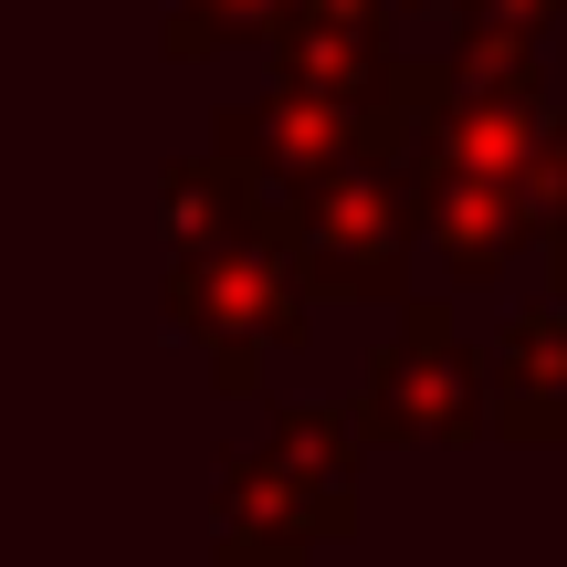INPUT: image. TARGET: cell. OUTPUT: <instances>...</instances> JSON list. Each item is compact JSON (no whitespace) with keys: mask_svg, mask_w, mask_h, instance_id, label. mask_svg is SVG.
<instances>
[{"mask_svg":"<svg viewBox=\"0 0 567 567\" xmlns=\"http://www.w3.org/2000/svg\"><path fill=\"white\" fill-rule=\"evenodd\" d=\"M389 11H421V0H389Z\"/></svg>","mask_w":567,"mask_h":567,"instance_id":"13","label":"cell"},{"mask_svg":"<svg viewBox=\"0 0 567 567\" xmlns=\"http://www.w3.org/2000/svg\"><path fill=\"white\" fill-rule=\"evenodd\" d=\"M264 231L295 274V295H337V305H400L410 295V200L389 168H337L316 189L264 200Z\"/></svg>","mask_w":567,"mask_h":567,"instance_id":"2","label":"cell"},{"mask_svg":"<svg viewBox=\"0 0 567 567\" xmlns=\"http://www.w3.org/2000/svg\"><path fill=\"white\" fill-rule=\"evenodd\" d=\"M389 179H400V200H410V231H421V243L442 252V264L463 274V284L505 274L515 252L536 243L505 179H442V168H389Z\"/></svg>","mask_w":567,"mask_h":567,"instance_id":"8","label":"cell"},{"mask_svg":"<svg viewBox=\"0 0 567 567\" xmlns=\"http://www.w3.org/2000/svg\"><path fill=\"white\" fill-rule=\"evenodd\" d=\"M515 210H526V231L547 243V264L567 274V105L557 95H547V116H536L526 168H515Z\"/></svg>","mask_w":567,"mask_h":567,"instance_id":"10","label":"cell"},{"mask_svg":"<svg viewBox=\"0 0 567 567\" xmlns=\"http://www.w3.org/2000/svg\"><path fill=\"white\" fill-rule=\"evenodd\" d=\"M463 11V32H515V42H536V32H557L567 21V0H452Z\"/></svg>","mask_w":567,"mask_h":567,"instance_id":"12","label":"cell"},{"mask_svg":"<svg viewBox=\"0 0 567 567\" xmlns=\"http://www.w3.org/2000/svg\"><path fill=\"white\" fill-rule=\"evenodd\" d=\"M484 431L526 452H567V305H526L484 347Z\"/></svg>","mask_w":567,"mask_h":567,"instance_id":"6","label":"cell"},{"mask_svg":"<svg viewBox=\"0 0 567 567\" xmlns=\"http://www.w3.org/2000/svg\"><path fill=\"white\" fill-rule=\"evenodd\" d=\"M264 53H274V84H295V95L379 105L400 42H389V0H284Z\"/></svg>","mask_w":567,"mask_h":567,"instance_id":"5","label":"cell"},{"mask_svg":"<svg viewBox=\"0 0 567 567\" xmlns=\"http://www.w3.org/2000/svg\"><path fill=\"white\" fill-rule=\"evenodd\" d=\"M358 463H368V442L347 431L337 400H284V410H274L264 473L295 494L305 515H316V547H347V536H358Z\"/></svg>","mask_w":567,"mask_h":567,"instance_id":"7","label":"cell"},{"mask_svg":"<svg viewBox=\"0 0 567 567\" xmlns=\"http://www.w3.org/2000/svg\"><path fill=\"white\" fill-rule=\"evenodd\" d=\"M274 11L284 0H168V63H210V53H231V42H264L274 32Z\"/></svg>","mask_w":567,"mask_h":567,"instance_id":"11","label":"cell"},{"mask_svg":"<svg viewBox=\"0 0 567 567\" xmlns=\"http://www.w3.org/2000/svg\"><path fill=\"white\" fill-rule=\"evenodd\" d=\"M252 200H264V189H252V179H231L210 147L168 158V168H158V231H168V264H189V252L231 243V231L252 221Z\"/></svg>","mask_w":567,"mask_h":567,"instance_id":"9","label":"cell"},{"mask_svg":"<svg viewBox=\"0 0 567 567\" xmlns=\"http://www.w3.org/2000/svg\"><path fill=\"white\" fill-rule=\"evenodd\" d=\"M358 442H484V358L463 347V316L442 295H400V326L368 358L358 410H347Z\"/></svg>","mask_w":567,"mask_h":567,"instance_id":"3","label":"cell"},{"mask_svg":"<svg viewBox=\"0 0 567 567\" xmlns=\"http://www.w3.org/2000/svg\"><path fill=\"white\" fill-rule=\"evenodd\" d=\"M210 158L231 179H252L264 200L284 189H316L337 168H400V116L379 105H337V95H295V84H264L252 105H221L210 116Z\"/></svg>","mask_w":567,"mask_h":567,"instance_id":"4","label":"cell"},{"mask_svg":"<svg viewBox=\"0 0 567 567\" xmlns=\"http://www.w3.org/2000/svg\"><path fill=\"white\" fill-rule=\"evenodd\" d=\"M158 305H168V326H179V337L210 347V389H221V400L264 389V358H274V347H295L305 326H316V305L295 295V274H284V252H274V231H264V200H252V221L231 231V243L168 264Z\"/></svg>","mask_w":567,"mask_h":567,"instance_id":"1","label":"cell"}]
</instances>
